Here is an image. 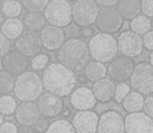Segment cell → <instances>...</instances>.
<instances>
[{
	"mask_svg": "<svg viewBox=\"0 0 153 133\" xmlns=\"http://www.w3.org/2000/svg\"><path fill=\"white\" fill-rule=\"evenodd\" d=\"M89 50L94 61L102 64L111 63L118 54V41L113 34L97 33L89 41Z\"/></svg>",
	"mask_w": 153,
	"mask_h": 133,
	"instance_id": "277c9868",
	"label": "cell"
},
{
	"mask_svg": "<svg viewBox=\"0 0 153 133\" xmlns=\"http://www.w3.org/2000/svg\"><path fill=\"white\" fill-rule=\"evenodd\" d=\"M123 17L119 10L114 6L101 7L99 10L98 17L96 20V26L103 33H118L123 26Z\"/></svg>",
	"mask_w": 153,
	"mask_h": 133,
	"instance_id": "ba28073f",
	"label": "cell"
},
{
	"mask_svg": "<svg viewBox=\"0 0 153 133\" xmlns=\"http://www.w3.org/2000/svg\"><path fill=\"white\" fill-rule=\"evenodd\" d=\"M90 50L88 44L79 38H70L57 50L59 63L73 72H80L90 61Z\"/></svg>",
	"mask_w": 153,
	"mask_h": 133,
	"instance_id": "7a4b0ae2",
	"label": "cell"
},
{
	"mask_svg": "<svg viewBox=\"0 0 153 133\" xmlns=\"http://www.w3.org/2000/svg\"><path fill=\"white\" fill-rule=\"evenodd\" d=\"M15 48L24 56L34 57L40 54L43 48L40 34L31 30H24L17 40H15Z\"/></svg>",
	"mask_w": 153,
	"mask_h": 133,
	"instance_id": "30bf717a",
	"label": "cell"
},
{
	"mask_svg": "<svg viewBox=\"0 0 153 133\" xmlns=\"http://www.w3.org/2000/svg\"><path fill=\"white\" fill-rule=\"evenodd\" d=\"M119 52L128 57H137L143 51V38L132 30H125L118 38Z\"/></svg>",
	"mask_w": 153,
	"mask_h": 133,
	"instance_id": "8fae6325",
	"label": "cell"
},
{
	"mask_svg": "<svg viewBox=\"0 0 153 133\" xmlns=\"http://www.w3.org/2000/svg\"><path fill=\"white\" fill-rule=\"evenodd\" d=\"M130 85L142 95H151L153 93V66L151 64L142 61L135 66L130 77Z\"/></svg>",
	"mask_w": 153,
	"mask_h": 133,
	"instance_id": "8992f818",
	"label": "cell"
},
{
	"mask_svg": "<svg viewBox=\"0 0 153 133\" xmlns=\"http://www.w3.org/2000/svg\"><path fill=\"white\" fill-rule=\"evenodd\" d=\"M97 99L92 89H90L87 86L77 87L70 96V104L75 110H91L95 107Z\"/></svg>",
	"mask_w": 153,
	"mask_h": 133,
	"instance_id": "e0dca14e",
	"label": "cell"
},
{
	"mask_svg": "<svg viewBox=\"0 0 153 133\" xmlns=\"http://www.w3.org/2000/svg\"><path fill=\"white\" fill-rule=\"evenodd\" d=\"M124 121L125 133H153V119L145 112L128 113Z\"/></svg>",
	"mask_w": 153,
	"mask_h": 133,
	"instance_id": "4fadbf2b",
	"label": "cell"
},
{
	"mask_svg": "<svg viewBox=\"0 0 153 133\" xmlns=\"http://www.w3.org/2000/svg\"><path fill=\"white\" fill-rule=\"evenodd\" d=\"M1 2H2V0H0V3H1Z\"/></svg>",
	"mask_w": 153,
	"mask_h": 133,
	"instance_id": "bcb514c9",
	"label": "cell"
},
{
	"mask_svg": "<svg viewBox=\"0 0 153 133\" xmlns=\"http://www.w3.org/2000/svg\"><path fill=\"white\" fill-rule=\"evenodd\" d=\"M50 0H22L24 10L28 13H41L48 6Z\"/></svg>",
	"mask_w": 153,
	"mask_h": 133,
	"instance_id": "4dcf8cb0",
	"label": "cell"
},
{
	"mask_svg": "<svg viewBox=\"0 0 153 133\" xmlns=\"http://www.w3.org/2000/svg\"><path fill=\"white\" fill-rule=\"evenodd\" d=\"M99 117L95 111H77L72 120L76 133H97Z\"/></svg>",
	"mask_w": 153,
	"mask_h": 133,
	"instance_id": "9a60e30c",
	"label": "cell"
},
{
	"mask_svg": "<svg viewBox=\"0 0 153 133\" xmlns=\"http://www.w3.org/2000/svg\"><path fill=\"white\" fill-rule=\"evenodd\" d=\"M24 26L26 27L28 30L31 31H40L46 25V19L45 16H43L41 13H27L24 16Z\"/></svg>",
	"mask_w": 153,
	"mask_h": 133,
	"instance_id": "d4e9b609",
	"label": "cell"
},
{
	"mask_svg": "<svg viewBox=\"0 0 153 133\" xmlns=\"http://www.w3.org/2000/svg\"><path fill=\"white\" fill-rule=\"evenodd\" d=\"M41 115L48 119L59 117L64 109V101L62 97L51 93L42 94L36 102Z\"/></svg>",
	"mask_w": 153,
	"mask_h": 133,
	"instance_id": "5bb4252c",
	"label": "cell"
},
{
	"mask_svg": "<svg viewBox=\"0 0 153 133\" xmlns=\"http://www.w3.org/2000/svg\"><path fill=\"white\" fill-rule=\"evenodd\" d=\"M42 80L48 93L62 98L71 95L77 83L75 72L61 63H52L47 66L43 72Z\"/></svg>",
	"mask_w": 153,
	"mask_h": 133,
	"instance_id": "6da1fadb",
	"label": "cell"
},
{
	"mask_svg": "<svg viewBox=\"0 0 153 133\" xmlns=\"http://www.w3.org/2000/svg\"><path fill=\"white\" fill-rule=\"evenodd\" d=\"M24 31V23L18 18H7L1 25V33L8 40H17Z\"/></svg>",
	"mask_w": 153,
	"mask_h": 133,
	"instance_id": "7402d4cb",
	"label": "cell"
},
{
	"mask_svg": "<svg viewBox=\"0 0 153 133\" xmlns=\"http://www.w3.org/2000/svg\"><path fill=\"white\" fill-rule=\"evenodd\" d=\"M15 79L12 74L6 71H0V94L7 95L15 89Z\"/></svg>",
	"mask_w": 153,
	"mask_h": 133,
	"instance_id": "f1b7e54d",
	"label": "cell"
},
{
	"mask_svg": "<svg viewBox=\"0 0 153 133\" xmlns=\"http://www.w3.org/2000/svg\"><path fill=\"white\" fill-rule=\"evenodd\" d=\"M130 93V86L127 84L126 82H120L119 84L116 86V92H115V100L116 103H122L123 100L127 97V95Z\"/></svg>",
	"mask_w": 153,
	"mask_h": 133,
	"instance_id": "d6a6232c",
	"label": "cell"
},
{
	"mask_svg": "<svg viewBox=\"0 0 153 133\" xmlns=\"http://www.w3.org/2000/svg\"><path fill=\"white\" fill-rule=\"evenodd\" d=\"M97 133H125L124 117L117 110H106L99 117Z\"/></svg>",
	"mask_w": 153,
	"mask_h": 133,
	"instance_id": "7c38bea8",
	"label": "cell"
},
{
	"mask_svg": "<svg viewBox=\"0 0 153 133\" xmlns=\"http://www.w3.org/2000/svg\"><path fill=\"white\" fill-rule=\"evenodd\" d=\"M49 61H50V57L49 55H47L46 53H40V54L36 55L34 57H32L30 61L31 69L34 72H40L43 71L47 68Z\"/></svg>",
	"mask_w": 153,
	"mask_h": 133,
	"instance_id": "1f68e13d",
	"label": "cell"
},
{
	"mask_svg": "<svg viewBox=\"0 0 153 133\" xmlns=\"http://www.w3.org/2000/svg\"><path fill=\"white\" fill-rule=\"evenodd\" d=\"M143 44L145 49L149 51H153V30H150L149 33L144 34Z\"/></svg>",
	"mask_w": 153,
	"mask_h": 133,
	"instance_id": "f35d334b",
	"label": "cell"
},
{
	"mask_svg": "<svg viewBox=\"0 0 153 133\" xmlns=\"http://www.w3.org/2000/svg\"><path fill=\"white\" fill-rule=\"evenodd\" d=\"M17 102L14 97L10 95H3L0 98V112L3 115H12L17 110Z\"/></svg>",
	"mask_w": 153,
	"mask_h": 133,
	"instance_id": "f546056e",
	"label": "cell"
},
{
	"mask_svg": "<svg viewBox=\"0 0 153 133\" xmlns=\"http://www.w3.org/2000/svg\"><path fill=\"white\" fill-rule=\"evenodd\" d=\"M40 38L43 47L49 51L59 50L66 42V33L62 28L53 25H47L41 30Z\"/></svg>",
	"mask_w": 153,
	"mask_h": 133,
	"instance_id": "2e32d148",
	"label": "cell"
},
{
	"mask_svg": "<svg viewBox=\"0 0 153 133\" xmlns=\"http://www.w3.org/2000/svg\"><path fill=\"white\" fill-rule=\"evenodd\" d=\"M40 110L33 102H22L16 110V120L20 125L32 126L40 119Z\"/></svg>",
	"mask_w": 153,
	"mask_h": 133,
	"instance_id": "d6986e66",
	"label": "cell"
},
{
	"mask_svg": "<svg viewBox=\"0 0 153 133\" xmlns=\"http://www.w3.org/2000/svg\"><path fill=\"white\" fill-rule=\"evenodd\" d=\"M18 133H36V129H33L31 126L21 125L18 128Z\"/></svg>",
	"mask_w": 153,
	"mask_h": 133,
	"instance_id": "b9f144b4",
	"label": "cell"
},
{
	"mask_svg": "<svg viewBox=\"0 0 153 133\" xmlns=\"http://www.w3.org/2000/svg\"><path fill=\"white\" fill-rule=\"evenodd\" d=\"M144 103H145L144 95H142L139 92L134 91L130 92L127 95V97L123 100L122 107L128 113L139 112V111H141L144 108Z\"/></svg>",
	"mask_w": 153,
	"mask_h": 133,
	"instance_id": "cb8c5ba5",
	"label": "cell"
},
{
	"mask_svg": "<svg viewBox=\"0 0 153 133\" xmlns=\"http://www.w3.org/2000/svg\"><path fill=\"white\" fill-rule=\"evenodd\" d=\"M79 33H80V35L82 36V38H90V36H92L93 34L95 33L94 31V28H92L91 26H88V27H82V28L80 29V31H79Z\"/></svg>",
	"mask_w": 153,
	"mask_h": 133,
	"instance_id": "60d3db41",
	"label": "cell"
},
{
	"mask_svg": "<svg viewBox=\"0 0 153 133\" xmlns=\"http://www.w3.org/2000/svg\"><path fill=\"white\" fill-rule=\"evenodd\" d=\"M142 12L147 17H153V0H142Z\"/></svg>",
	"mask_w": 153,
	"mask_h": 133,
	"instance_id": "d590c367",
	"label": "cell"
},
{
	"mask_svg": "<svg viewBox=\"0 0 153 133\" xmlns=\"http://www.w3.org/2000/svg\"><path fill=\"white\" fill-rule=\"evenodd\" d=\"M0 133H18V128L12 122H4L0 126Z\"/></svg>",
	"mask_w": 153,
	"mask_h": 133,
	"instance_id": "8d00e7d4",
	"label": "cell"
},
{
	"mask_svg": "<svg viewBox=\"0 0 153 133\" xmlns=\"http://www.w3.org/2000/svg\"><path fill=\"white\" fill-rule=\"evenodd\" d=\"M10 42L2 33H0V58H3L4 56L10 53Z\"/></svg>",
	"mask_w": 153,
	"mask_h": 133,
	"instance_id": "836d02e7",
	"label": "cell"
},
{
	"mask_svg": "<svg viewBox=\"0 0 153 133\" xmlns=\"http://www.w3.org/2000/svg\"><path fill=\"white\" fill-rule=\"evenodd\" d=\"M135 66L137 65L131 57L119 55L109 63L107 66V73L113 80L117 82H125L130 79Z\"/></svg>",
	"mask_w": 153,
	"mask_h": 133,
	"instance_id": "9c48e42d",
	"label": "cell"
},
{
	"mask_svg": "<svg viewBox=\"0 0 153 133\" xmlns=\"http://www.w3.org/2000/svg\"><path fill=\"white\" fill-rule=\"evenodd\" d=\"M2 66H3L4 71L8 72L10 74L15 75V76H20L21 74L26 72L28 61H27L26 56L19 53L18 51H13L3 57Z\"/></svg>",
	"mask_w": 153,
	"mask_h": 133,
	"instance_id": "ac0fdd59",
	"label": "cell"
},
{
	"mask_svg": "<svg viewBox=\"0 0 153 133\" xmlns=\"http://www.w3.org/2000/svg\"><path fill=\"white\" fill-rule=\"evenodd\" d=\"M46 133H76L73 124L65 119H59L52 122Z\"/></svg>",
	"mask_w": 153,
	"mask_h": 133,
	"instance_id": "83f0119b",
	"label": "cell"
},
{
	"mask_svg": "<svg viewBox=\"0 0 153 133\" xmlns=\"http://www.w3.org/2000/svg\"><path fill=\"white\" fill-rule=\"evenodd\" d=\"M99 10L95 0H75L72 5L73 21L77 26H91L96 23Z\"/></svg>",
	"mask_w": 153,
	"mask_h": 133,
	"instance_id": "52a82bcc",
	"label": "cell"
},
{
	"mask_svg": "<svg viewBox=\"0 0 153 133\" xmlns=\"http://www.w3.org/2000/svg\"><path fill=\"white\" fill-rule=\"evenodd\" d=\"M144 111L146 115L151 117L153 119V95L147 96L144 103Z\"/></svg>",
	"mask_w": 153,
	"mask_h": 133,
	"instance_id": "74e56055",
	"label": "cell"
},
{
	"mask_svg": "<svg viewBox=\"0 0 153 133\" xmlns=\"http://www.w3.org/2000/svg\"><path fill=\"white\" fill-rule=\"evenodd\" d=\"M3 119H4V115H2V113H1V112H0V126H1V125H2V124H3V123H4V122H3Z\"/></svg>",
	"mask_w": 153,
	"mask_h": 133,
	"instance_id": "f6af8a7d",
	"label": "cell"
},
{
	"mask_svg": "<svg viewBox=\"0 0 153 133\" xmlns=\"http://www.w3.org/2000/svg\"><path fill=\"white\" fill-rule=\"evenodd\" d=\"M1 10L7 18H17L22 14V5L17 0H5L2 3Z\"/></svg>",
	"mask_w": 153,
	"mask_h": 133,
	"instance_id": "4316f807",
	"label": "cell"
},
{
	"mask_svg": "<svg viewBox=\"0 0 153 133\" xmlns=\"http://www.w3.org/2000/svg\"><path fill=\"white\" fill-rule=\"evenodd\" d=\"M49 126H50V124L48 122V119L47 117H42V119H39V121L34 124V129L39 133H46Z\"/></svg>",
	"mask_w": 153,
	"mask_h": 133,
	"instance_id": "e575fe53",
	"label": "cell"
},
{
	"mask_svg": "<svg viewBox=\"0 0 153 133\" xmlns=\"http://www.w3.org/2000/svg\"><path fill=\"white\" fill-rule=\"evenodd\" d=\"M152 27H153V21H152Z\"/></svg>",
	"mask_w": 153,
	"mask_h": 133,
	"instance_id": "7dc6e473",
	"label": "cell"
},
{
	"mask_svg": "<svg viewBox=\"0 0 153 133\" xmlns=\"http://www.w3.org/2000/svg\"><path fill=\"white\" fill-rule=\"evenodd\" d=\"M117 10L123 19L131 20L140 16L142 12V0H119Z\"/></svg>",
	"mask_w": 153,
	"mask_h": 133,
	"instance_id": "44dd1931",
	"label": "cell"
},
{
	"mask_svg": "<svg viewBox=\"0 0 153 133\" xmlns=\"http://www.w3.org/2000/svg\"><path fill=\"white\" fill-rule=\"evenodd\" d=\"M3 17H4V15H3V13H2V10H1V8H0V27H1L2 23L4 22Z\"/></svg>",
	"mask_w": 153,
	"mask_h": 133,
	"instance_id": "7bdbcfd3",
	"label": "cell"
},
{
	"mask_svg": "<svg viewBox=\"0 0 153 133\" xmlns=\"http://www.w3.org/2000/svg\"><path fill=\"white\" fill-rule=\"evenodd\" d=\"M151 26H152V23L150 21L149 17L145 16V15H140L137 18L133 19L130 23L131 30L137 34H139V35L149 33Z\"/></svg>",
	"mask_w": 153,
	"mask_h": 133,
	"instance_id": "484cf974",
	"label": "cell"
},
{
	"mask_svg": "<svg viewBox=\"0 0 153 133\" xmlns=\"http://www.w3.org/2000/svg\"><path fill=\"white\" fill-rule=\"evenodd\" d=\"M44 89L42 77L36 72H27L18 76L15 82V96L21 102H33L41 97Z\"/></svg>",
	"mask_w": 153,
	"mask_h": 133,
	"instance_id": "3957f363",
	"label": "cell"
},
{
	"mask_svg": "<svg viewBox=\"0 0 153 133\" xmlns=\"http://www.w3.org/2000/svg\"><path fill=\"white\" fill-rule=\"evenodd\" d=\"M107 70L102 63L97 61H90L83 69L85 77L91 82H97L105 77Z\"/></svg>",
	"mask_w": 153,
	"mask_h": 133,
	"instance_id": "603a6c76",
	"label": "cell"
},
{
	"mask_svg": "<svg viewBox=\"0 0 153 133\" xmlns=\"http://www.w3.org/2000/svg\"><path fill=\"white\" fill-rule=\"evenodd\" d=\"M44 16L50 25L67 27L73 20L72 5L68 0H50Z\"/></svg>",
	"mask_w": 153,
	"mask_h": 133,
	"instance_id": "5b68a950",
	"label": "cell"
},
{
	"mask_svg": "<svg viewBox=\"0 0 153 133\" xmlns=\"http://www.w3.org/2000/svg\"><path fill=\"white\" fill-rule=\"evenodd\" d=\"M97 4L102 7H108V6H114L115 4H118L119 0H95Z\"/></svg>",
	"mask_w": 153,
	"mask_h": 133,
	"instance_id": "ab89813d",
	"label": "cell"
},
{
	"mask_svg": "<svg viewBox=\"0 0 153 133\" xmlns=\"http://www.w3.org/2000/svg\"><path fill=\"white\" fill-rule=\"evenodd\" d=\"M149 61H150V64L153 66V51L150 52V55H149Z\"/></svg>",
	"mask_w": 153,
	"mask_h": 133,
	"instance_id": "ee69618b",
	"label": "cell"
},
{
	"mask_svg": "<svg viewBox=\"0 0 153 133\" xmlns=\"http://www.w3.org/2000/svg\"><path fill=\"white\" fill-rule=\"evenodd\" d=\"M92 91L97 101L101 103H107L115 97L116 86L113 80L108 78H103L94 83Z\"/></svg>",
	"mask_w": 153,
	"mask_h": 133,
	"instance_id": "ffe728a7",
	"label": "cell"
}]
</instances>
